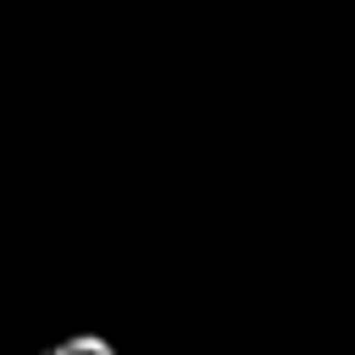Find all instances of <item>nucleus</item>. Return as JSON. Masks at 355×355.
<instances>
[{"instance_id":"f257e3e1","label":"nucleus","mask_w":355,"mask_h":355,"mask_svg":"<svg viewBox=\"0 0 355 355\" xmlns=\"http://www.w3.org/2000/svg\"><path fill=\"white\" fill-rule=\"evenodd\" d=\"M55 355H111V344L105 338H67V344H55Z\"/></svg>"},{"instance_id":"f03ea898","label":"nucleus","mask_w":355,"mask_h":355,"mask_svg":"<svg viewBox=\"0 0 355 355\" xmlns=\"http://www.w3.org/2000/svg\"><path fill=\"white\" fill-rule=\"evenodd\" d=\"M0 6H6V0H0Z\"/></svg>"}]
</instances>
